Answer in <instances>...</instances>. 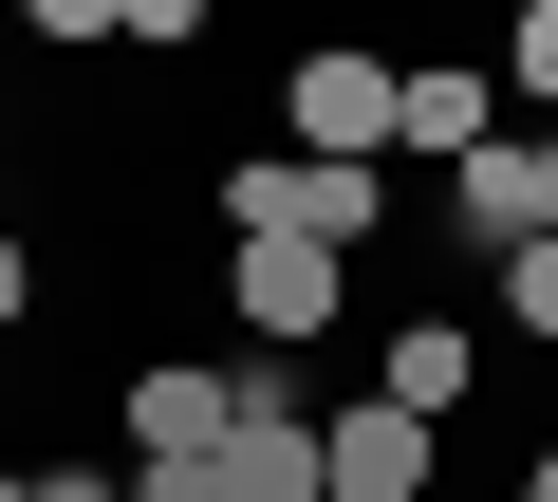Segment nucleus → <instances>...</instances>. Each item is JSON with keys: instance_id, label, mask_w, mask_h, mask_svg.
I'll return each instance as SVG.
<instances>
[{"instance_id": "20e7f679", "label": "nucleus", "mask_w": 558, "mask_h": 502, "mask_svg": "<svg viewBox=\"0 0 558 502\" xmlns=\"http://www.w3.org/2000/svg\"><path fill=\"white\" fill-rule=\"evenodd\" d=\"M447 242H484V261H521V242H558V131H502L447 168Z\"/></svg>"}, {"instance_id": "423d86ee", "label": "nucleus", "mask_w": 558, "mask_h": 502, "mask_svg": "<svg viewBox=\"0 0 558 502\" xmlns=\"http://www.w3.org/2000/svg\"><path fill=\"white\" fill-rule=\"evenodd\" d=\"M428 446H447V428H410V409H373V391L317 409V483H336V502H428Z\"/></svg>"}, {"instance_id": "9d476101", "label": "nucleus", "mask_w": 558, "mask_h": 502, "mask_svg": "<svg viewBox=\"0 0 558 502\" xmlns=\"http://www.w3.org/2000/svg\"><path fill=\"white\" fill-rule=\"evenodd\" d=\"M502 75L539 94V131H558V0H521V20H502Z\"/></svg>"}, {"instance_id": "4468645a", "label": "nucleus", "mask_w": 558, "mask_h": 502, "mask_svg": "<svg viewBox=\"0 0 558 502\" xmlns=\"http://www.w3.org/2000/svg\"><path fill=\"white\" fill-rule=\"evenodd\" d=\"M0 502H20V465H0Z\"/></svg>"}, {"instance_id": "ddd939ff", "label": "nucleus", "mask_w": 558, "mask_h": 502, "mask_svg": "<svg viewBox=\"0 0 558 502\" xmlns=\"http://www.w3.org/2000/svg\"><path fill=\"white\" fill-rule=\"evenodd\" d=\"M20 317H38V261H20V242H0V335H20Z\"/></svg>"}, {"instance_id": "f257e3e1", "label": "nucleus", "mask_w": 558, "mask_h": 502, "mask_svg": "<svg viewBox=\"0 0 558 502\" xmlns=\"http://www.w3.org/2000/svg\"><path fill=\"white\" fill-rule=\"evenodd\" d=\"M373 223H391V168H299V149L223 168V242H317V261H354Z\"/></svg>"}, {"instance_id": "f03ea898", "label": "nucleus", "mask_w": 558, "mask_h": 502, "mask_svg": "<svg viewBox=\"0 0 558 502\" xmlns=\"http://www.w3.org/2000/svg\"><path fill=\"white\" fill-rule=\"evenodd\" d=\"M336 298H354V261H317V242H223V317H242V354H317Z\"/></svg>"}, {"instance_id": "6e6552de", "label": "nucleus", "mask_w": 558, "mask_h": 502, "mask_svg": "<svg viewBox=\"0 0 558 502\" xmlns=\"http://www.w3.org/2000/svg\"><path fill=\"white\" fill-rule=\"evenodd\" d=\"M205 502H336L317 483V428H223L205 446Z\"/></svg>"}, {"instance_id": "7ed1b4c3", "label": "nucleus", "mask_w": 558, "mask_h": 502, "mask_svg": "<svg viewBox=\"0 0 558 502\" xmlns=\"http://www.w3.org/2000/svg\"><path fill=\"white\" fill-rule=\"evenodd\" d=\"M279 131L299 168H391V57H279Z\"/></svg>"}, {"instance_id": "39448f33", "label": "nucleus", "mask_w": 558, "mask_h": 502, "mask_svg": "<svg viewBox=\"0 0 558 502\" xmlns=\"http://www.w3.org/2000/svg\"><path fill=\"white\" fill-rule=\"evenodd\" d=\"M391 149H428V168L502 149V75L484 57H391Z\"/></svg>"}, {"instance_id": "0eeeda50", "label": "nucleus", "mask_w": 558, "mask_h": 502, "mask_svg": "<svg viewBox=\"0 0 558 502\" xmlns=\"http://www.w3.org/2000/svg\"><path fill=\"white\" fill-rule=\"evenodd\" d=\"M223 428H242V409H223V372H168V354L131 372V483H149V465H205Z\"/></svg>"}, {"instance_id": "1a4fd4ad", "label": "nucleus", "mask_w": 558, "mask_h": 502, "mask_svg": "<svg viewBox=\"0 0 558 502\" xmlns=\"http://www.w3.org/2000/svg\"><path fill=\"white\" fill-rule=\"evenodd\" d=\"M373 409L447 428V409H465V335H447V317H410V335H391V372H373Z\"/></svg>"}, {"instance_id": "f8f14e48", "label": "nucleus", "mask_w": 558, "mask_h": 502, "mask_svg": "<svg viewBox=\"0 0 558 502\" xmlns=\"http://www.w3.org/2000/svg\"><path fill=\"white\" fill-rule=\"evenodd\" d=\"M20 502H131V465H20Z\"/></svg>"}, {"instance_id": "9b49d317", "label": "nucleus", "mask_w": 558, "mask_h": 502, "mask_svg": "<svg viewBox=\"0 0 558 502\" xmlns=\"http://www.w3.org/2000/svg\"><path fill=\"white\" fill-rule=\"evenodd\" d=\"M502 317H521V335H558V242H521V261H502Z\"/></svg>"}]
</instances>
